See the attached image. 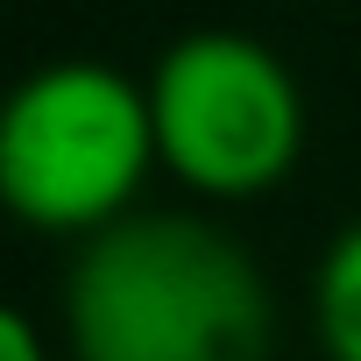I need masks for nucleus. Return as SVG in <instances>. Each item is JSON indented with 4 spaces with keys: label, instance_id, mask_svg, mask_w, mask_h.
I'll list each match as a JSON object with an SVG mask.
<instances>
[{
    "label": "nucleus",
    "instance_id": "nucleus-1",
    "mask_svg": "<svg viewBox=\"0 0 361 361\" xmlns=\"http://www.w3.org/2000/svg\"><path fill=\"white\" fill-rule=\"evenodd\" d=\"M71 361H269L255 255L192 213H121L64 276Z\"/></svg>",
    "mask_w": 361,
    "mask_h": 361
},
{
    "label": "nucleus",
    "instance_id": "nucleus-2",
    "mask_svg": "<svg viewBox=\"0 0 361 361\" xmlns=\"http://www.w3.org/2000/svg\"><path fill=\"white\" fill-rule=\"evenodd\" d=\"M149 163H163L149 92L114 64H43L0 99V206L36 234H99Z\"/></svg>",
    "mask_w": 361,
    "mask_h": 361
},
{
    "label": "nucleus",
    "instance_id": "nucleus-3",
    "mask_svg": "<svg viewBox=\"0 0 361 361\" xmlns=\"http://www.w3.org/2000/svg\"><path fill=\"white\" fill-rule=\"evenodd\" d=\"M156 156L206 199H255L305 149V99L276 50L241 29L177 36L149 78Z\"/></svg>",
    "mask_w": 361,
    "mask_h": 361
},
{
    "label": "nucleus",
    "instance_id": "nucleus-4",
    "mask_svg": "<svg viewBox=\"0 0 361 361\" xmlns=\"http://www.w3.org/2000/svg\"><path fill=\"white\" fill-rule=\"evenodd\" d=\"M312 319L333 361H361V220L333 234L319 276H312Z\"/></svg>",
    "mask_w": 361,
    "mask_h": 361
},
{
    "label": "nucleus",
    "instance_id": "nucleus-5",
    "mask_svg": "<svg viewBox=\"0 0 361 361\" xmlns=\"http://www.w3.org/2000/svg\"><path fill=\"white\" fill-rule=\"evenodd\" d=\"M0 361H50L36 319H29L22 305H8V298H0Z\"/></svg>",
    "mask_w": 361,
    "mask_h": 361
}]
</instances>
